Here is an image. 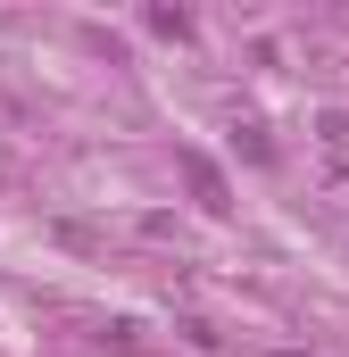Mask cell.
<instances>
[{
	"instance_id": "obj_1",
	"label": "cell",
	"mask_w": 349,
	"mask_h": 357,
	"mask_svg": "<svg viewBox=\"0 0 349 357\" xmlns=\"http://www.w3.org/2000/svg\"><path fill=\"white\" fill-rule=\"evenodd\" d=\"M183 183H191V199H200L208 216H225V208H233V183L216 175V158H208V150H183Z\"/></svg>"
},
{
	"instance_id": "obj_2",
	"label": "cell",
	"mask_w": 349,
	"mask_h": 357,
	"mask_svg": "<svg viewBox=\"0 0 349 357\" xmlns=\"http://www.w3.org/2000/svg\"><path fill=\"white\" fill-rule=\"evenodd\" d=\"M150 33H167V42H191V17H183V8H150Z\"/></svg>"
}]
</instances>
